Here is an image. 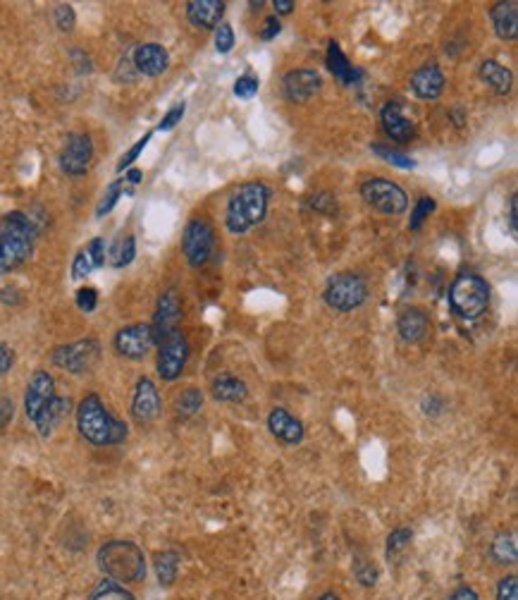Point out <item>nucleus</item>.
<instances>
[{
  "label": "nucleus",
  "instance_id": "1",
  "mask_svg": "<svg viewBox=\"0 0 518 600\" xmlns=\"http://www.w3.org/2000/svg\"><path fill=\"white\" fill-rule=\"evenodd\" d=\"M77 428L81 438L91 445L106 448V445H120L127 438V424L115 419L106 409L98 395H87L77 407Z\"/></svg>",
  "mask_w": 518,
  "mask_h": 600
},
{
  "label": "nucleus",
  "instance_id": "2",
  "mask_svg": "<svg viewBox=\"0 0 518 600\" xmlns=\"http://www.w3.org/2000/svg\"><path fill=\"white\" fill-rule=\"evenodd\" d=\"M37 244V225L20 210L0 218V275L10 273L30 259Z\"/></svg>",
  "mask_w": 518,
  "mask_h": 600
},
{
  "label": "nucleus",
  "instance_id": "3",
  "mask_svg": "<svg viewBox=\"0 0 518 600\" xmlns=\"http://www.w3.org/2000/svg\"><path fill=\"white\" fill-rule=\"evenodd\" d=\"M98 570L117 584H139L146 579L144 550L132 541H108L96 553Z\"/></svg>",
  "mask_w": 518,
  "mask_h": 600
},
{
  "label": "nucleus",
  "instance_id": "4",
  "mask_svg": "<svg viewBox=\"0 0 518 600\" xmlns=\"http://www.w3.org/2000/svg\"><path fill=\"white\" fill-rule=\"evenodd\" d=\"M267 187L260 182H249L227 203V227L234 235L249 232L253 225H259L266 218L267 210Z\"/></svg>",
  "mask_w": 518,
  "mask_h": 600
},
{
  "label": "nucleus",
  "instance_id": "5",
  "mask_svg": "<svg viewBox=\"0 0 518 600\" xmlns=\"http://www.w3.org/2000/svg\"><path fill=\"white\" fill-rule=\"evenodd\" d=\"M449 302H452V309L459 313L461 319H478L489 304V285L482 280L480 275L461 273L452 282Z\"/></svg>",
  "mask_w": 518,
  "mask_h": 600
},
{
  "label": "nucleus",
  "instance_id": "6",
  "mask_svg": "<svg viewBox=\"0 0 518 600\" xmlns=\"http://www.w3.org/2000/svg\"><path fill=\"white\" fill-rule=\"evenodd\" d=\"M323 299L335 312H353L368 299V285L361 275L339 273L330 278Z\"/></svg>",
  "mask_w": 518,
  "mask_h": 600
},
{
  "label": "nucleus",
  "instance_id": "7",
  "mask_svg": "<svg viewBox=\"0 0 518 600\" xmlns=\"http://www.w3.org/2000/svg\"><path fill=\"white\" fill-rule=\"evenodd\" d=\"M361 196L368 206H373L375 210H380L385 216H399L409 206V196L399 184L382 177H373L361 184Z\"/></svg>",
  "mask_w": 518,
  "mask_h": 600
},
{
  "label": "nucleus",
  "instance_id": "8",
  "mask_svg": "<svg viewBox=\"0 0 518 600\" xmlns=\"http://www.w3.org/2000/svg\"><path fill=\"white\" fill-rule=\"evenodd\" d=\"M101 356V345L91 338L80 342H70V345H60L53 349V364L60 369L70 371V373H87L96 366Z\"/></svg>",
  "mask_w": 518,
  "mask_h": 600
},
{
  "label": "nucleus",
  "instance_id": "9",
  "mask_svg": "<svg viewBox=\"0 0 518 600\" xmlns=\"http://www.w3.org/2000/svg\"><path fill=\"white\" fill-rule=\"evenodd\" d=\"M189 362V342L187 338L174 330L170 338L158 345V376L163 381H177Z\"/></svg>",
  "mask_w": 518,
  "mask_h": 600
},
{
  "label": "nucleus",
  "instance_id": "10",
  "mask_svg": "<svg viewBox=\"0 0 518 600\" xmlns=\"http://www.w3.org/2000/svg\"><path fill=\"white\" fill-rule=\"evenodd\" d=\"M94 160V141L89 134L84 132H74L65 139V146L60 151V167L63 173L72 175V177H80L89 170Z\"/></svg>",
  "mask_w": 518,
  "mask_h": 600
},
{
  "label": "nucleus",
  "instance_id": "11",
  "mask_svg": "<svg viewBox=\"0 0 518 600\" xmlns=\"http://www.w3.org/2000/svg\"><path fill=\"white\" fill-rule=\"evenodd\" d=\"M216 235L206 220H191L182 237V252L187 256L189 266H203L213 253Z\"/></svg>",
  "mask_w": 518,
  "mask_h": 600
},
{
  "label": "nucleus",
  "instance_id": "12",
  "mask_svg": "<svg viewBox=\"0 0 518 600\" xmlns=\"http://www.w3.org/2000/svg\"><path fill=\"white\" fill-rule=\"evenodd\" d=\"M113 345H115L117 355L124 356V359H144L156 342H153V333L149 323H134V326L117 330Z\"/></svg>",
  "mask_w": 518,
  "mask_h": 600
},
{
  "label": "nucleus",
  "instance_id": "13",
  "mask_svg": "<svg viewBox=\"0 0 518 600\" xmlns=\"http://www.w3.org/2000/svg\"><path fill=\"white\" fill-rule=\"evenodd\" d=\"M180 319H182V306H180V296L174 292H166V295L158 299V306H156V316H153L151 323V333L153 342L160 345V342L170 338L174 330H180Z\"/></svg>",
  "mask_w": 518,
  "mask_h": 600
},
{
  "label": "nucleus",
  "instance_id": "14",
  "mask_svg": "<svg viewBox=\"0 0 518 600\" xmlns=\"http://www.w3.org/2000/svg\"><path fill=\"white\" fill-rule=\"evenodd\" d=\"M160 414V395L158 388L151 378H139L137 388H134V398H132V416L137 424L146 426L151 421L158 419Z\"/></svg>",
  "mask_w": 518,
  "mask_h": 600
},
{
  "label": "nucleus",
  "instance_id": "15",
  "mask_svg": "<svg viewBox=\"0 0 518 600\" xmlns=\"http://www.w3.org/2000/svg\"><path fill=\"white\" fill-rule=\"evenodd\" d=\"M55 398V381L48 371L38 369L34 376H31L30 385H27V395H24V412L31 421L37 419L38 412L44 409L51 399Z\"/></svg>",
  "mask_w": 518,
  "mask_h": 600
},
{
  "label": "nucleus",
  "instance_id": "16",
  "mask_svg": "<svg viewBox=\"0 0 518 600\" xmlns=\"http://www.w3.org/2000/svg\"><path fill=\"white\" fill-rule=\"evenodd\" d=\"M320 74L313 73V70H292V73L284 77L282 87H284V96H287L292 103H306L310 101L313 96L320 91Z\"/></svg>",
  "mask_w": 518,
  "mask_h": 600
},
{
  "label": "nucleus",
  "instance_id": "17",
  "mask_svg": "<svg viewBox=\"0 0 518 600\" xmlns=\"http://www.w3.org/2000/svg\"><path fill=\"white\" fill-rule=\"evenodd\" d=\"M137 73L146 74V77H158L170 65V56L160 44H141L132 56Z\"/></svg>",
  "mask_w": 518,
  "mask_h": 600
},
{
  "label": "nucleus",
  "instance_id": "18",
  "mask_svg": "<svg viewBox=\"0 0 518 600\" xmlns=\"http://www.w3.org/2000/svg\"><path fill=\"white\" fill-rule=\"evenodd\" d=\"M106 263V239L103 237H94L91 242L81 246L77 256L72 261V278L74 280H80V278H87L96 270V268H101Z\"/></svg>",
  "mask_w": 518,
  "mask_h": 600
},
{
  "label": "nucleus",
  "instance_id": "19",
  "mask_svg": "<svg viewBox=\"0 0 518 600\" xmlns=\"http://www.w3.org/2000/svg\"><path fill=\"white\" fill-rule=\"evenodd\" d=\"M267 428L284 445H296V442L303 441V424L296 416H292L287 409H282V407L270 412V416H267Z\"/></svg>",
  "mask_w": 518,
  "mask_h": 600
},
{
  "label": "nucleus",
  "instance_id": "20",
  "mask_svg": "<svg viewBox=\"0 0 518 600\" xmlns=\"http://www.w3.org/2000/svg\"><path fill=\"white\" fill-rule=\"evenodd\" d=\"M225 15L223 0H191L187 3L189 22L199 30H216Z\"/></svg>",
  "mask_w": 518,
  "mask_h": 600
},
{
  "label": "nucleus",
  "instance_id": "21",
  "mask_svg": "<svg viewBox=\"0 0 518 600\" xmlns=\"http://www.w3.org/2000/svg\"><path fill=\"white\" fill-rule=\"evenodd\" d=\"M70 409H72V399L58 398V395H55V398L38 412L37 419H34V426H37L38 435H41V438H48V435L55 433V428L65 421Z\"/></svg>",
  "mask_w": 518,
  "mask_h": 600
},
{
  "label": "nucleus",
  "instance_id": "22",
  "mask_svg": "<svg viewBox=\"0 0 518 600\" xmlns=\"http://www.w3.org/2000/svg\"><path fill=\"white\" fill-rule=\"evenodd\" d=\"M411 89H413V94L418 99L432 101V99H437L445 91V74H442L437 65H423L411 77Z\"/></svg>",
  "mask_w": 518,
  "mask_h": 600
},
{
  "label": "nucleus",
  "instance_id": "23",
  "mask_svg": "<svg viewBox=\"0 0 518 600\" xmlns=\"http://www.w3.org/2000/svg\"><path fill=\"white\" fill-rule=\"evenodd\" d=\"M380 117H382V127H385V132H387L395 141L406 144V141H411V139L416 137V127H413V123H411L409 117L403 116L399 103H387V106L382 108Z\"/></svg>",
  "mask_w": 518,
  "mask_h": 600
},
{
  "label": "nucleus",
  "instance_id": "24",
  "mask_svg": "<svg viewBox=\"0 0 518 600\" xmlns=\"http://www.w3.org/2000/svg\"><path fill=\"white\" fill-rule=\"evenodd\" d=\"M428 328H430V321H428V313L423 309H416V306H411V309H403L399 313V321H396V330L402 335L403 342H420L428 335Z\"/></svg>",
  "mask_w": 518,
  "mask_h": 600
},
{
  "label": "nucleus",
  "instance_id": "25",
  "mask_svg": "<svg viewBox=\"0 0 518 600\" xmlns=\"http://www.w3.org/2000/svg\"><path fill=\"white\" fill-rule=\"evenodd\" d=\"M492 24H495L497 37L504 41H514L518 37V3L509 0V3H497L495 8L489 10Z\"/></svg>",
  "mask_w": 518,
  "mask_h": 600
},
{
  "label": "nucleus",
  "instance_id": "26",
  "mask_svg": "<svg viewBox=\"0 0 518 600\" xmlns=\"http://www.w3.org/2000/svg\"><path fill=\"white\" fill-rule=\"evenodd\" d=\"M480 80L488 84L495 94L506 96L511 91V84H514V74L511 70L497 63V60H485L480 65Z\"/></svg>",
  "mask_w": 518,
  "mask_h": 600
},
{
  "label": "nucleus",
  "instance_id": "27",
  "mask_svg": "<svg viewBox=\"0 0 518 600\" xmlns=\"http://www.w3.org/2000/svg\"><path fill=\"white\" fill-rule=\"evenodd\" d=\"M327 67H330V73L335 74L342 84H353V81L361 77L359 70L346 60V56L342 53L339 44H335V41H330V46H327Z\"/></svg>",
  "mask_w": 518,
  "mask_h": 600
},
{
  "label": "nucleus",
  "instance_id": "28",
  "mask_svg": "<svg viewBox=\"0 0 518 600\" xmlns=\"http://www.w3.org/2000/svg\"><path fill=\"white\" fill-rule=\"evenodd\" d=\"M249 388L237 376H217L213 381V398L220 402H244Z\"/></svg>",
  "mask_w": 518,
  "mask_h": 600
},
{
  "label": "nucleus",
  "instance_id": "29",
  "mask_svg": "<svg viewBox=\"0 0 518 600\" xmlns=\"http://www.w3.org/2000/svg\"><path fill=\"white\" fill-rule=\"evenodd\" d=\"M153 564H156V577H158L160 586H173L177 571H180V555L174 550H160L153 557Z\"/></svg>",
  "mask_w": 518,
  "mask_h": 600
},
{
  "label": "nucleus",
  "instance_id": "30",
  "mask_svg": "<svg viewBox=\"0 0 518 600\" xmlns=\"http://www.w3.org/2000/svg\"><path fill=\"white\" fill-rule=\"evenodd\" d=\"M489 555L497 564H516L518 545L514 534H499L489 545Z\"/></svg>",
  "mask_w": 518,
  "mask_h": 600
},
{
  "label": "nucleus",
  "instance_id": "31",
  "mask_svg": "<svg viewBox=\"0 0 518 600\" xmlns=\"http://www.w3.org/2000/svg\"><path fill=\"white\" fill-rule=\"evenodd\" d=\"M89 600H137L134 593L127 591L123 584H117L113 579H103L96 584V588L91 591Z\"/></svg>",
  "mask_w": 518,
  "mask_h": 600
},
{
  "label": "nucleus",
  "instance_id": "32",
  "mask_svg": "<svg viewBox=\"0 0 518 600\" xmlns=\"http://www.w3.org/2000/svg\"><path fill=\"white\" fill-rule=\"evenodd\" d=\"M134 256H137V239L132 237V235H124L123 239H117L113 249H110V263L115 268L130 266Z\"/></svg>",
  "mask_w": 518,
  "mask_h": 600
},
{
  "label": "nucleus",
  "instance_id": "33",
  "mask_svg": "<svg viewBox=\"0 0 518 600\" xmlns=\"http://www.w3.org/2000/svg\"><path fill=\"white\" fill-rule=\"evenodd\" d=\"M201 407H203V395L201 390H196V388H187V390L177 398V414H180L182 419H189V416L199 414L201 412Z\"/></svg>",
  "mask_w": 518,
  "mask_h": 600
},
{
  "label": "nucleus",
  "instance_id": "34",
  "mask_svg": "<svg viewBox=\"0 0 518 600\" xmlns=\"http://www.w3.org/2000/svg\"><path fill=\"white\" fill-rule=\"evenodd\" d=\"M373 153H378L382 160H387L389 166L402 167V170H411V167H416V160H411L406 153L396 151V149H389V146L373 144Z\"/></svg>",
  "mask_w": 518,
  "mask_h": 600
},
{
  "label": "nucleus",
  "instance_id": "35",
  "mask_svg": "<svg viewBox=\"0 0 518 600\" xmlns=\"http://www.w3.org/2000/svg\"><path fill=\"white\" fill-rule=\"evenodd\" d=\"M432 210H435V199H432V196H420L416 203V209L411 213L409 230H420V225L425 223V218H430Z\"/></svg>",
  "mask_w": 518,
  "mask_h": 600
},
{
  "label": "nucleus",
  "instance_id": "36",
  "mask_svg": "<svg viewBox=\"0 0 518 600\" xmlns=\"http://www.w3.org/2000/svg\"><path fill=\"white\" fill-rule=\"evenodd\" d=\"M123 194H124V192H123V180L113 182V184H110V187H108V192H106V196H103V199H101V203L96 206V216H98V218L108 216L110 210L115 209L117 201H120V196H123Z\"/></svg>",
  "mask_w": 518,
  "mask_h": 600
},
{
  "label": "nucleus",
  "instance_id": "37",
  "mask_svg": "<svg viewBox=\"0 0 518 600\" xmlns=\"http://www.w3.org/2000/svg\"><path fill=\"white\" fill-rule=\"evenodd\" d=\"M411 538H413V531H411V528L406 527L395 528V531L387 536V555H396L399 550L406 548L411 543Z\"/></svg>",
  "mask_w": 518,
  "mask_h": 600
},
{
  "label": "nucleus",
  "instance_id": "38",
  "mask_svg": "<svg viewBox=\"0 0 518 600\" xmlns=\"http://www.w3.org/2000/svg\"><path fill=\"white\" fill-rule=\"evenodd\" d=\"M149 139H151V132H149V134H144V137L139 139L137 144L132 146L130 151L124 153L123 159H120V163H117V173H123V170H127V167L134 166V160H137L139 156H141V151H144L146 144H149Z\"/></svg>",
  "mask_w": 518,
  "mask_h": 600
},
{
  "label": "nucleus",
  "instance_id": "39",
  "mask_svg": "<svg viewBox=\"0 0 518 600\" xmlns=\"http://www.w3.org/2000/svg\"><path fill=\"white\" fill-rule=\"evenodd\" d=\"M259 80L256 77H251V74H244V77H239L237 81H234V96H239V99H253V96L259 94Z\"/></svg>",
  "mask_w": 518,
  "mask_h": 600
},
{
  "label": "nucleus",
  "instance_id": "40",
  "mask_svg": "<svg viewBox=\"0 0 518 600\" xmlns=\"http://www.w3.org/2000/svg\"><path fill=\"white\" fill-rule=\"evenodd\" d=\"M232 46H234V31H232L230 24L220 22L216 27V48H217V53H230Z\"/></svg>",
  "mask_w": 518,
  "mask_h": 600
},
{
  "label": "nucleus",
  "instance_id": "41",
  "mask_svg": "<svg viewBox=\"0 0 518 600\" xmlns=\"http://www.w3.org/2000/svg\"><path fill=\"white\" fill-rule=\"evenodd\" d=\"M353 574L361 581V586H375V581H378V567H373L366 560H359L353 564Z\"/></svg>",
  "mask_w": 518,
  "mask_h": 600
},
{
  "label": "nucleus",
  "instance_id": "42",
  "mask_svg": "<svg viewBox=\"0 0 518 600\" xmlns=\"http://www.w3.org/2000/svg\"><path fill=\"white\" fill-rule=\"evenodd\" d=\"M53 17H55V24H58L60 31H72L74 30V22H77V17H74V10L72 5H58L55 8V13H53Z\"/></svg>",
  "mask_w": 518,
  "mask_h": 600
},
{
  "label": "nucleus",
  "instance_id": "43",
  "mask_svg": "<svg viewBox=\"0 0 518 600\" xmlns=\"http://www.w3.org/2000/svg\"><path fill=\"white\" fill-rule=\"evenodd\" d=\"M497 600H518V579L514 574L499 579V584H497Z\"/></svg>",
  "mask_w": 518,
  "mask_h": 600
},
{
  "label": "nucleus",
  "instance_id": "44",
  "mask_svg": "<svg viewBox=\"0 0 518 600\" xmlns=\"http://www.w3.org/2000/svg\"><path fill=\"white\" fill-rule=\"evenodd\" d=\"M77 306H80L84 313L96 312V306H98V292H96L94 287L77 289Z\"/></svg>",
  "mask_w": 518,
  "mask_h": 600
},
{
  "label": "nucleus",
  "instance_id": "45",
  "mask_svg": "<svg viewBox=\"0 0 518 600\" xmlns=\"http://www.w3.org/2000/svg\"><path fill=\"white\" fill-rule=\"evenodd\" d=\"M184 113H187V106H184V103H177L174 108H170L166 116H163V120H160V124H158V130L167 132V130H173V127H177V123H182Z\"/></svg>",
  "mask_w": 518,
  "mask_h": 600
},
{
  "label": "nucleus",
  "instance_id": "46",
  "mask_svg": "<svg viewBox=\"0 0 518 600\" xmlns=\"http://www.w3.org/2000/svg\"><path fill=\"white\" fill-rule=\"evenodd\" d=\"M310 206L316 210H320V213H335V210H337V201H335L332 194H327V192L313 196V199H310Z\"/></svg>",
  "mask_w": 518,
  "mask_h": 600
},
{
  "label": "nucleus",
  "instance_id": "47",
  "mask_svg": "<svg viewBox=\"0 0 518 600\" xmlns=\"http://www.w3.org/2000/svg\"><path fill=\"white\" fill-rule=\"evenodd\" d=\"M13 364H15V352H13L10 345L0 342V378L5 376V373L13 369Z\"/></svg>",
  "mask_w": 518,
  "mask_h": 600
},
{
  "label": "nucleus",
  "instance_id": "48",
  "mask_svg": "<svg viewBox=\"0 0 518 600\" xmlns=\"http://www.w3.org/2000/svg\"><path fill=\"white\" fill-rule=\"evenodd\" d=\"M280 30H282L280 20H277V17H267L266 22H263V30H260V39H263V41H273V39L280 34Z\"/></svg>",
  "mask_w": 518,
  "mask_h": 600
},
{
  "label": "nucleus",
  "instance_id": "49",
  "mask_svg": "<svg viewBox=\"0 0 518 600\" xmlns=\"http://www.w3.org/2000/svg\"><path fill=\"white\" fill-rule=\"evenodd\" d=\"M13 414H15V405H13V399L3 398L0 399V431H5L8 424L13 421Z\"/></svg>",
  "mask_w": 518,
  "mask_h": 600
},
{
  "label": "nucleus",
  "instance_id": "50",
  "mask_svg": "<svg viewBox=\"0 0 518 600\" xmlns=\"http://www.w3.org/2000/svg\"><path fill=\"white\" fill-rule=\"evenodd\" d=\"M442 409H445V402H442V398H437V395H432L430 399H425L423 402V412L428 414V416H437Z\"/></svg>",
  "mask_w": 518,
  "mask_h": 600
},
{
  "label": "nucleus",
  "instance_id": "51",
  "mask_svg": "<svg viewBox=\"0 0 518 600\" xmlns=\"http://www.w3.org/2000/svg\"><path fill=\"white\" fill-rule=\"evenodd\" d=\"M449 600H480V596H478V591L471 588V586H461V588H456V591L449 596Z\"/></svg>",
  "mask_w": 518,
  "mask_h": 600
},
{
  "label": "nucleus",
  "instance_id": "52",
  "mask_svg": "<svg viewBox=\"0 0 518 600\" xmlns=\"http://www.w3.org/2000/svg\"><path fill=\"white\" fill-rule=\"evenodd\" d=\"M509 225H511V232L516 235V225H518V199H516V194L509 199Z\"/></svg>",
  "mask_w": 518,
  "mask_h": 600
},
{
  "label": "nucleus",
  "instance_id": "53",
  "mask_svg": "<svg viewBox=\"0 0 518 600\" xmlns=\"http://www.w3.org/2000/svg\"><path fill=\"white\" fill-rule=\"evenodd\" d=\"M273 5L277 15H289L294 10V0H275Z\"/></svg>",
  "mask_w": 518,
  "mask_h": 600
},
{
  "label": "nucleus",
  "instance_id": "54",
  "mask_svg": "<svg viewBox=\"0 0 518 600\" xmlns=\"http://www.w3.org/2000/svg\"><path fill=\"white\" fill-rule=\"evenodd\" d=\"M141 177H144V173H141L139 167H132L130 173L124 175V182H130V184H139V182H141Z\"/></svg>",
  "mask_w": 518,
  "mask_h": 600
},
{
  "label": "nucleus",
  "instance_id": "55",
  "mask_svg": "<svg viewBox=\"0 0 518 600\" xmlns=\"http://www.w3.org/2000/svg\"><path fill=\"white\" fill-rule=\"evenodd\" d=\"M318 600H339L337 596H335V593H323V596H320V598Z\"/></svg>",
  "mask_w": 518,
  "mask_h": 600
}]
</instances>
